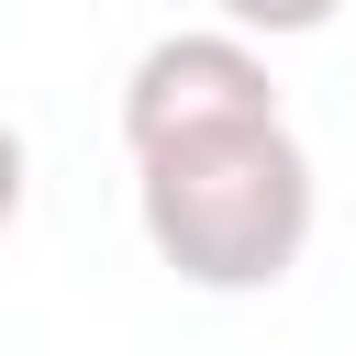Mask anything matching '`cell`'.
Wrapping results in <instances>:
<instances>
[{
    "mask_svg": "<svg viewBox=\"0 0 356 356\" xmlns=\"http://www.w3.org/2000/svg\"><path fill=\"white\" fill-rule=\"evenodd\" d=\"M134 211H145V245L156 267H178L189 289H278L312 245V156L289 122H245V134H200V145H167V156H134Z\"/></svg>",
    "mask_w": 356,
    "mask_h": 356,
    "instance_id": "6da1fadb",
    "label": "cell"
},
{
    "mask_svg": "<svg viewBox=\"0 0 356 356\" xmlns=\"http://www.w3.org/2000/svg\"><path fill=\"white\" fill-rule=\"evenodd\" d=\"M245 122H278V78L256 56V33L211 22V33H156L122 78V145L134 156H167V145H200V134H245Z\"/></svg>",
    "mask_w": 356,
    "mask_h": 356,
    "instance_id": "7a4b0ae2",
    "label": "cell"
},
{
    "mask_svg": "<svg viewBox=\"0 0 356 356\" xmlns=\"http://www.w3.org/2000/svg\"><path fill=\"white\" fill-rule=\"evenodd\" d=\"M234 33H256V44H289V33H323L345 0H211Z\"/></svg>",
    "mask_w": 356,
    "mask_h": 356,
    "instance_id": "3957f363",
    "label": "cell"
}]
</instances>
